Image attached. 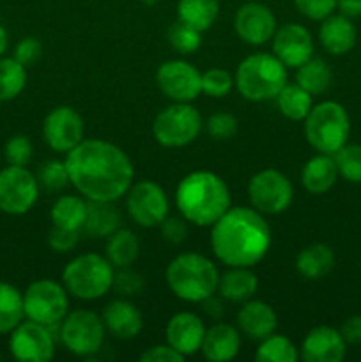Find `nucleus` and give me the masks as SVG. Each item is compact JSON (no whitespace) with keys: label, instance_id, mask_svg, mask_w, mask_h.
<instances>
[{"label":"nucleus","instance_id":"obj_1","mask_svg":"<svg viewBox=\"0 0 361 362\" xmlns=\"http://www.w3.org/2000/svg\"><path fill=\"white\" fill-rule=\"evenodd\" d=\"M69 182L84 198L92 202H117L133 184L134 168L130 156L99 138L81 140L66 154Z\"/></svg>","mask_w":361,"mask_h":362},{"label":"nucleus","instance_id":"obj_2","mask_svg":"<svg viewBox=\"0 0 361 362\" xmlns=\"http://www.w3.org/2000/svg\"><path fill=\"white\" fill-rule=\"evenodd\" d=\"M271 247V228L253 207H230L211 226V250L227 267H255Z\"/></svg>","mask_w":361,"mask_h":362},{"label":"nucleus","instance_id":"obj_3","mask_svg":"<svg viewBox=\"0 0 361 362\" xmlns=\"http://www.w3.org/2000/svg\"><path fill=\"white\" fill-rule=\"evenodd\" d=\"M176 205L186 221L205 228L214 225L232 207V198L229 186L218 173L195 170L177 184Z\"/></svg>","mask_w":361,"mask_h":362},{"label":"nucleus","instance_id":"obj_4","mask_svg":"<svg viewBox=\"0 0 361 362\" xmlns=\"http://www.w3.org/2000/svg\"><path fill=\"white\" fill-rule=\"evenodd\" d=\"M165 278L177 299L200 304L218 290L219 271L214 262L204 255L180 253L168 264Z\"/></svg>","mask_w":361,"mask_h":362},{"label":"nucleus","instance_id":"obj_5","mask_svg":"<svg viewBox=\"0 0 361 362\" xmlns=\"http://www.w3.org/2000/svg\"><path fill=\"white\" fill-rule=\"evenodd\" d=\"M287 83V66L275 53H251L241 60L234 85L244 99L253 103L271 101Z\"/></svg>","mask_w":361,"mask_h":362},{"label":"nucleus","instance_id":"obj_6","mask_svg":"<svg viewBox=\"0 0 361 362\" xmlns=\"http://www.w3.org/2000/svg\"><path fill=\"white\" fill-rule=\"evenodd\" d=\"M303 122L306 141L321 154H336L349 140V113L336 101L314 105Z\"/></svg>","mask_w":361,"mask_h":362},{"label":"nucleus","instance_id":"obj_7","mask_svg":"<svg viewBox=\"0 0 361 362\" xmlns=\"http://www.w3.org/2000/svg\"><path fill=\"white\" fill-rule=\"evenodd\" d=\"M115 267L98 253H84L73 258L62 271V285L69 296L81 300H96L113 286Z\"/></svg>","mask_w":361,"mask_h":362},{"label":"nucleus","instance_id":"obj_8","mask_svg":"<svg viewBox=\"0 0 361 362\" xmlns=\"http://www.w3.org/2000/svg\"><path fill=\"white\" fill-rule=\"evenodd\" d=\"M202 124L200 112L191 103H173L156 115L152 134L161 147H186L197 140Z\"/></svg>","mask_w":361,"mask_h":362},{"label":"nucleus","instance_id":"obj_9","mask_svg":"<svg viewBox=\"0 0 361 362\" xmlns=\"http://www.w3.org/2000/svg\"><path fill=\"white\" fill-rule=\"evenodd\" d=\"M105 336V324L98 313L91 310H76L62 318L57 338L73 356L88 359L103 349Z\"/></svg>","mask_w":361,"mask_h":362},{"label":"nucleus","instance_id":"obj_10","mask_svg":"<svg viewBox=\"0 0 361 362\" xmlns=\"http://www.w3.org/2000/svg\"><path fill=\"white\" fill-rule=\"evenodd\" d=\"M25 318L38 324L57 325L69 313V292L53 279L32 281L23 292Z\"/></svg>","mask_w":361,"mask_h":362},{"label":"nucleus","instance_id":"obj_11","mask_svg":"<svg viewBox=\"0 0 361 362\" xmlns=\"http://www.w3.org/2000/svg\"><path fill=\"white\" fill-rule=\"evenodd\" d=\"M248 198L262 214H282L294 200L292 182L280 170H260L248 182Z\"/></svg>","mask_w":361,"mask_h":362},{"label":"nucleus","instance_id":"obj_12","mask_svg":"<svg viewBox=\"0 0 361 362\" xmlns=\"http://www.w3.org/2000/svg\"><path fill=\"white\" fill-rule=\"evenodd\" d=\"M38 177L27 166L7 165L0 170V211L11 216L27 214L39 198Z\"/></svg>","mask_w":361,"mask_h":362},{"label":"nucleus","instance_id":"obj_13","mask_svg":"<svg viewBox=\"0 0 361 362\" xmlns=\"http://www.w3.org/2000/svg\"><path fill=\"white\" fill-rule=\"evenodd\" d=\"M126 209L130 218L142 228L161 225L168 216L170 205L165 189L152 180L131 184L126 193Z\"/></svg>","mask_w":361,"mask_h":362},{"label":"nucleus","instance_id":"obj_14","mask_svg":"<svg viewBox=\"0 0 361 362\" xmlns=\"http://www.w3.org/2000/svg\"><path fill=\"white\" fill-rule=\"evenodd\" d=\"M11 356L21 362H48L55 356V336L46 325L21 320L9 332Z\"/></svg>","mask_w":361,"mask_h":362},{"label":"nucleus","instance_id":"obj_15","mask_svg":"<svg viewBox=\"0 0 361 362\" xmlns=\"http://www.w3.org/2000/svg\"><path fill=\"white\" fill-rule=\"evenodd\" d=\"M156 83L173 103H191L202 94V73L186 60H166L156 71Z\"/></svg>","mask_w":361,"mask_h":362},{"label":"nucleus","instance_id":"obj_16","mask_svg":"<svg viewBox=\"0 0 361 362\" xmlns=\"http://www.w3.org/2000/svg\"><path fill=\"white\" fill-rule=\"evenodd\" d=\"M84 119L71 106H57L42 120V138L52 151L67 154L84 140Z\"/></svg>","mask_w":361,"mask_h":362},{"label":"nucleus","instance_id":"obj_17","mask_svg":"<svg viewBox=\"0 0 361 362\" xmlns=\"http://www.w3.org/2000/svg\"><path fill=\"white\" fill-rule=\"evenodd\" d=\"M276 28L275 14L260 2L243 4L234 16V30L237 37L251 46H262L271 41Z\"/></svg>","mask_w":361,"mask_h":362},{"label":"nucleus","instance_id":"obj_18","mask_svg":"<svg viewBox=\"0 0 361 362\" xmlns=\"http://www.w3.org/2000/svg\"><path fill=\"white\" fill-rule=\"evenodd\" d=\"M271 41L273 53L285 64L287 69H297L314 57V39L310 30L301 23L282 25L276 28Z\"/></svg>","mask_w":361,"mask_h":362},{"label":"nucleus","instance_id":"obj_19","mask_svg":"<svg viewBox=\"0 0 361 362\" xmlns=\"http://www.w3.org/2000/svg\"><path fill=\"white\" fill-rule=\"evenodd\" d=\"M347 343L338 329L319 325L303 338L299 357L304 362H342Z\"/></svg>","mask_w":361,"mask_h":362},{"label":"nucleus","instance_id":"obj_20","mask_svg":"<svg viewBox=\"0 0 361 362\" xmlns=\"http://www.w3.org/2000/svg\"><path fill=\"white\" fill-rule=\"evenodd\" d=\"M205 329L207 327L198 315L191 313V311H179L166 324V343L180 356H195L197 352H200Z\"/></svg>","mask_w":361,"mask_h":362},{"label":"nucleus","instance_id":"obj_21","mask_svg":"<svg viewBox=\"0 0 361 362\" xmlns=\"http://www.w3.org/2000/svg\"><path fill=\"white\" fill-rule=\"evenodd\" d=\"M237 329L246 338L262 341L278 329L276 311L264 300L248 299L237 311Z\"/></svg>","mask_w":361,"mask_h":362},{"label":"nucleus","instance_id":"obj_22","mask_svg":"<svg viewBox=\"0 0 361 362\" xmlns=\"http://www.w3.org/2000/svg\"><path fill=\"white\" fill-rule=\"evenodd\" d=\"M101 318L106 332H110L113 338L124 339V341L137 338L144 327L140 310L126 299H115L106 304Z\"/></svg>","mask_w":361,"mask_h":362},{"label":"nucleus","instance_id":"obj_23","mask_svg":"<svg viewBox=\"0 0 361 362\" xmlns=\"http://www.w3.org/2000/svg\"><path fill=\"white\" fill-rule=\"evenodd\" d=\"M241 336L234 325L225 322H216L209 329H205L204 341L200 352L204 359L211 362H229L239 354Z\"/></svg>","mask_w":361,"mask_h":362},{"label":"nucleus","instance_id":"obj_24","mask_svg":"<svg viewBox=\"0 0 361 362\" xmlns=\"http://www.w3.org/2000/svg\"><path fill=\"white\" fill-rule=\"evenodd\" d=\"M319 41L331 55H345L356 45V27L350 18L343 14H331L324 18L319 28Z\"/></svg>","mask_w":361,"mask_h":362},{"label":"nucleus","instance_id":"obj_25","mask_svg":"<svg viewBox=\"0 0 361 362\" xmlns=\"http://www.w3.org/2000/svg\"><path fill=\"white\" fill-rule=\"evenodd\" d=\"M338 168L335 158L329 154H321L308 159L301 170V184L310 194H324L336 184Z\"/></svg>","mask_w":361,"mask_h":362},{"label":"nucleus","instance_id":"obj_26","mask_svg":"<svg viewBox=\"0 0 361 362\" xmlns=\"http://www.w3.org/2000/svg\"><path fill=\"white\" fill-rule=\"evenodd\" d=\"M257 290L258 279L251 267H229V271L219 274L216 293L229 303H244L253 299Z\"/></svg>","mask_w":361,"mask_h":362},{"label":"nucleus","instance_id":"obj_27","mask_svg":"<svg viewBox=\"0 0 361 362\" xmlns=\"http://www.w3.org/2000/svg\"><path fill=\"white\" fill-rule=\"evenodd\" d=\"M335 251L328 244L315 243L303 247L296 257V271L304 279H321L328 276L335 267Z\"/></svg>","mask_w":361,"mask_h":362},{"label":"nucleus","instance_id":"obj_28","mask_svg":"<svg viewBox=\"0 0 361 362\" xmlns=\"http://www.w3.org/2000/svg\"><path fill=\"white\" fill-rule=\"evenodd\" d=\"M120 228V212L113 202L87 200V218L81 232L96 239H106Z\"/></svg>","mask_w":361,"mask_h":362},{"label":"nucleus","instance_id":"obj_29","mask_svg":"<svg viewBox=\"0 0 361 362\" xmlns=\"http://www.w3.org/2000/svg\"><path fill=\"white\" fill-rule=\"evenodd\" d=\"M85 218H87V198L78 194H62L57 198L50 211V219L53 226L81 232Z\"/></svg>","mask_w":361,"mask_h":362},{"label":"nucleus","instance_id":"obj_30","mask_svg":"<svg viewBox=\"0 0 361 362\" xmlns=\"http://www.w3.org/2000/svg\"><path fill=\"white\" fill-rule=\"evenodd\" d=\"M140 255V240L134 232L127 228H119L106 237L105 257L115 269L131 267Z\"/></svg>","mask_w":361,"mask_h":362},{"label":"nucleus","instance_id":"obj_31","mask_svg":"<svg viewBox=\"0 0 361 362\" xmlns=\"http://www.w3.org/2000/svg\"><path fill=\"white\" fill-rule=\"evenodd\" d=\"M219 14V0H179L177 16L197 30L205 32L214 25Z\"/></svg>","mask_w":361,"mask_h":362},{"label":"nucleus","instance_id":"obj_32","mask_svg":"<svg viewBox=\"0 0 361 362\" xmlns=\"http://www.w3.org/2000/svg\"><path fill=\"white\" fill-rule=\"evenodd\" d=\"M275 101L280 113L285 119L294 120V122H303L308 113H310L311 106H314L310 92H306L297 83H285V87L278 92Z\"/></svg>","mask_w":361,"mask_h":362},{"label":"nucleus","instance_id":"obj_33","mask_svg":"<svg viewBox=\"0 0 361 362\" xmlns=\"http://www.w3.org/2000/svg\"><path fill=\"white\" fill-rule=\"evenodd\" d=\"M23 318V293L11 283L0 281V334H9Z\"/></svg>","mask_w":361,"mask_h":362},{"label":"nucleus","instance_id":"obj_34","mask_svg":"<svg viewBox=\"0 0 361 362\" xmlns=\"http://www.w3.org/2000/svg\"><path fill=\"white\" fill-rule=\"evenodd\" d=\"M333 80V73L326 60L314 59L306 60L296 69V83L310 92L311 95L322 94L329 88Z\"/></svg>","mask_w":361,"mask_h":362},{"label":"nucleus","instance_id":"obj_35","mask_svg":"<svg viewBox=\"0 0 361 362\" xmlns=\"http://www.w3.org/2000/svg\"><path fill=\"white\" fill-rule=\"evenodd\" d=\"M27 85V67L14 57H0V103L16 99Z\"/></svg>","mask_w":361,"mask_h":362},{"label":"nucleus","instance_id":"obj_36","mask_svg":"<svg viewBox=\"0 0 361 362\" xmlns=\"http://www.w3.org/2000/svg\"><path fill=\"white\" fill-rule=\"evenodd\" d=\"M299 359V349L287 336L276 334L264 338L255 352L257 362H296Z\"/></svg>","mask_w":361,"mask_h":362},{"label":"nucleus","instance_id":"obj_37","mask_svg":"<svg viewBox=\"0 0 361 362\" xmlns=\"http://www.w3.org/2000/svg\"><path fill=\"white\" fill-rule=\"evenodd\" d=\"M168 42L180 55H190L200 48L202 32L191 25L184 23V21L177 20L168 28Z\"/></svg>","mask_w":361,"mask_h":362},{"label":"nucleus","instance_id":"obj_38","mask_svg":"<svg viewBox=\"0 0 361 362\" xmlns=\"http://www.w3.org/2000/svg\"><path fill=\"white\" fill-rule=\"evenodd\" d=\"M338 168V175L347 182L361 184V145L345 144L336 154H333Z\"/></svg>","mask_w":361,"mask_h":362},{"label":"nucleus","instance_id":"obj_39","mask_svg":"<svg viewBox=\"0 0 361 362\" xmlns=\"http://www.w3.org/2000/svg\"><path fill=\"white\" fill-rule=\"evenodd\" d=\"M38 182L42 189L50 191H62L69 182V175H67L66 163L59 161V159H50V161L42 163L41 168L38 172Z\"/></svg>","mask_w":361,"mask_h":362},{"label":"nucleus","instance_id":"obj_40","mask_svg":"<svg viewBox=\"0 0 361 362\" xmlns=\"http://www.w3.org/2000/svg\"><path fill=\"white\" fill-rule=\"evenodd\" d=\"M234 88V76L225 69L212 67L202 73V94L209 98H225Z\"/></svg>","mask_w":361,"mask_h":362},{"label":"nucleus","instance_id":"obj_41","mask_svg":"<svg viewBox=\"0 0 361 362\" xmlns=\"http://www.w3.org/2000/svg\"><path fill=\"white\" fill-rule=\"evenodd\" d=\"M32 154H34V147H32L30 138L25 134L11 136L4 147V158H6L7 165L27 166L30 163Z\"/></svg>","mask_w":361,"mask_h":362},{"label":"nucleus","instance_id":"obj_42","mask_svg":"<svg viewBox=\"0 0 361 362\" xmlns=\"http://www.w3.org/2000/svg\"><path fill=\"white\" fill-rule=\"evenodd\" d=\"M145 281L142 278V274L134 272L131 267L117 269L115 276H113V286L112 288L117 290V293L124 297H133L138 293L144 292Z\"/></svg>","mask_w":361,"mask_h":362},{"label":"nucleus","instance_id":"obj_43","mask_svg":"<svg viewBox=\"0 0 361 362\" xmlns=\"http://www.w3.org/2000/svg\"><path fill=\"white\" fill-rule=\"evenodd\" d=\"M207 133L211 134L214 140H230L234 134L237 133V119L229 112H216L209 117L207 124Z\"/></svg>","mask_w":361,"mask_h":362},{"label":"nucleus","instance_id":"obj_44","mask_svg":"<svg viewBox=\"0 0 361 362\" xmlns=\"http://www.w3.org/2000/svg\"><path fill=\"white\" fill-rule=\"evenodd\" d=\"M294 6L308 20L322 21L336 9V0H294Z\"/></svg>","mask_w":361,"mask_h":362},{"label":"nucleus","instance_id":"obj_45","mask_svg":"<svg viewBox=\"0 0 361 362\" xmlns=\"http://www.w3.org/2000/svg\"><path fill=\"white\" fill-rule=\"evenodd\" d=\"M80 243V232L76 230H66L53 226L48 233V246L55 253H69Z\"/></svg>","mask_w":361,"mask_h":362},{"label":"nucleus","instance_id":"obj_46","mask_svg":"<svg viewBox=\"0 0 361 362\" xmlns=\"http://www.w3.org/2000/svg\"><path fill=\"white\" fill-rule=\"evenodd\" d=\"M42 53V45L39 42V39L32 37V35H27V37L20 39L18 45L14 46L13 57L20 64H23L25 67L32 66L34 62H38L39 57Z\"/></svg>","mask_w":361,"mask_h":362},{"label":"nucleus","instance_id":"obj_47","mask_svg":"<svg viewBox=\"0 0 361 362\" xmlns=\"http://www.w3.org/2000/svg\"><path fill=\"white\" fill-rule=\"evenodd\" d=\"M159 228H161L163 239L170 244L184 243L188 237V226L184 218H168L166 216L161 225H159Z\"/></svg>","mask_w":361,"mask_h":362},{"label":"nucleus","instance_id":"obj_48","mask_svg":"<svg viewBox=\"0 0 361 362\" xmlns=\"http://www.w3.org/2000/svg\"><path fill=\"white\" fill-rule=\"evenodd\" d=\"M184 359L186 357L180 356L177 350H173L168 343L166 345L151 346V349H147L140 356L142 362H183Z\"/></svg>","mask_w":361,"mask_h":362},{"label":"nucleus","instance_id":"obj_49","mask_svg":"<svg viewBox=\"0 0 361 362\" xmlns=\"http://www.w3.org/2000/svg\"><path fill=\"white\" fill-rule=\"evenodd\" d=\"M345 343L350 345H360L361 343V315H353V317L347 318L345 322L340 327Z\"/></svg>","mask_w":361,"mask_h":362},{"label":"nucleus","instance_id":"obj_50","mask_svg":"<svg viewBox=\"0 0 361 362\" xmlns=\"http://www.w3.org/2000/svg\"><path fill=\"white\" fill-rule=\"evenodd\" d=\"M202 310H204V313L207 315L209 318H212V320H219V318L225 315V304H223V297H216L211 296L207 297L205 300H202Z\"/></svg>","mask_w":361,"mask_h":362},{"label":"nucleus","instance_id":"obj_51","mask_svg":"<svg viewBox=\"0 0 361 362\" xmlns=\"http://www.w3.org/2000/svg\"><path fill=\"white\" fill-rule=\"evenodd\" d=\"M336 9L347 18L361 16V0H336Z\"/></svg>","mask_w":361,"mask_h":362},{"label":"nucleus","instance_id":"obj_52","mask_svg":"<svg viewBox=\"0 0 361 362\" xmlns=\"http://www.w3.org/2000/svg\"><path fill=\"white\" fill-rule=\"evenodd\" d=\"M7 49V32L6 28L0 25V57H4V52Z\"/></svg>","mask_w":361,"mask_h":362},{"label":"nucleus","instance_id":"obj_53","mask_svg":"<svg viewBox=\"0 0 361 362\" xmlns=\"http://www.w3.org/2000/svg\"><path fill=\"white\" fill-rule=\"evenodd\" d=\"M142 2H144L145 6H154V4H158L159 0H142Z\"/></svg>","mask_w":361,"mask_h":362}]
</instances>
